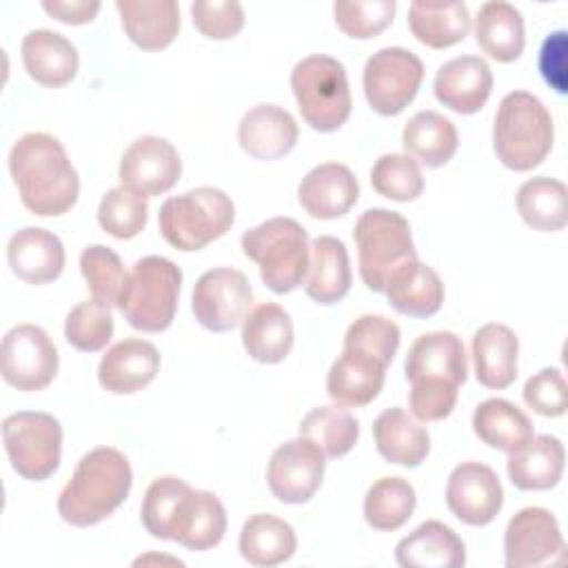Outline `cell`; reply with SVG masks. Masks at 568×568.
<instances>
[{"label": "cell", "mask_w": 568, "mask_h": 568, "mask_svg": "<svg viewBox=\"0 0 568 568\" xmlns=\"http://www.w3.org/2000/svg\"><path fill=\"white\" fill-rule=\"evenodd\" d=\"M508 455V477L519 490H550L564 475L566 450L552 435H532Z\"/></svg>", "instance_id": "cell-29"}, {"label": "cell", "mask_w": 568, "mask_h": 568, "mask_svg": "<svg viewBox=\"0 0 568 568\" xmlns=\"http://www.w3.org/2000/svg\"><path fill=\"white\" fill-rule=\"evenodd\" d=\"M133 473L129 459L111 446L89 450L58 497V515L78 528L95 526L129 497Z\"/></svg>", "instance_id": "cell-3"}, {"label": "cell", "mask_w": 568, "mask_h": 568, "mask_svg": "<svg viewBox=\"0 0 568 568\" xmlns=\"http://www.w3.org/2000/svg\"><path fill=\"white\" fill-rule=\"evenodd\" d=\"M253 304V288L237 268H211L193 286V315L213 333L233 331L244 322Z\"/></svg>", "instance_id": "cell-13"}, {"label": "cell", "mask_w": 568, "mask_h": 568, "mask_svg": "<svg viewBox=\"0 0 568 568\" xmlns=\"http://www.w3.org/2000/svg\"><path fill=\"white\" fill-rule=\"evenodd\" d=\"M404 375L410 382L408 406L419 422H439L457 404L459 386L468 377L462 339L450 331L419 335L406 355Z\"/></svg>", "instance_id": "cell-1"}, {"label": "cell", "mask_w": 568, "mask_h": 568, "mask_svg": "<svg viewBox=\"0 0 568 568\" xmlns=\"http://www.w3.org/2000/svg\"><path fill=\"white\" fill-rule=\"evenodd\" d=\"M395 559L402 568H462L466 546L450 526L428 519L395 546Z\"/></svg>", "instance_id": "cell-26"}, {"label": "cell", "mask_w": 568, "mask_h": 568, "mask_svg": "<svg viewBox=\"0 0 568 568\" xmlns=\"http://www.w3.org/2000/svg\"><path fill=\"white\" fill-rule=\"evenodd\" d=\"M386 368L388 364L377 355L357 346H344L326 375V393L342 408L366 406L379 395Z\"/></svg>", "instance_id": "cell-18"}, {"label": "cell", "mask_w": 568, "mask_h": 568, "mask_svg": "<svg viewBox=\"0 0 568 568\" xmlns=\"http://www.w3.org/2000/svg\"><path fill=\"white\" fill-rule=\"evenodd\" d=\"M115 9L129 40L144 51L166 49L180 31L175 0H115Z\"/></svg>", "instance_id": "cell-27"}, {"label": "cell", "mask_w": 568, "mask_h": 568, "mask_svg": "<svg viewBox=\"0 0 568 568\" xmlns=\"http://www.w3.org/2000/svg\"><path fill=\"white\" fill-rule=\"evenodd\" d=\"M424 80L422 60L404 47H384L364 64V95L379 115L402 113L417 95Z\"/></svg>", "instance_id": "cell-11"}, {"label": "cell", "mask_w": 568, "mask_h": 568, "mask_svg": "<svg viewBox=\"0 0 568 568\" xmlns=\"http://www.w3.org/2000/svg\"><path fill=\"white\" fill-rule=\"evenodd\" d=\"M300 138L295 118L277 104H257L248 109L237 124V142L255 160L284 158Z\"/></svg>", "instance_id": "cell-22"}, {"label": "cell", "mask_w": 568, "mask_h": 568, "mask_svg": "<svg viewBox=\"0 0 568 568\" xmlns=\"http://www.w3.org/2000/svg\"><path fill=\"white\" fill-rule=\"evenodd\" d=\"M182 271L169 257L146 255L126 275L118 308L142 333H162L173 324Z\"/></svg>", "instance_id": "cell-7"}, {"label": "cell", "mask_w": 568, "mask_h": 568, "mask_svg": "<svg viewBox=\"0 0 568 568\" xmlns=\"http://www.w3.org/2000/svg\"><path fill=\"white\" fill-rule=\"evenodd\" d=\"M297 197L302 209L315 220H335L351 211L359 197L355 173L339 162H324L311 169L300 186Z\"/></svg>", "instance_id": "cell-20"}, {"label": "cell", "mask_w": 568, "mask_h": 568, "mask_svg": "<svg viewBox=\"0 0 568 568\" xmlns=\"http://www.w3.org/2000/svg\"><path fill=\"white\" fill-rule=\"evenodd\" d=\"M399 326L384 317V315H359L344 335V346H357L364 348L373 355H377L379 359H384L386 364L393 362L397 348H399Z\"/></svg>", "instance_id": "cell-48"}, {"label": "cell", "mask_w": 568, "mask_h": 568, "mask_svg": "<svg viewBox=\"0 0 568 568\" xmlns=\"http://www.w3.org/2000/svg\"><path fill=\"white\" fill-rule=\"evenodd\" d=\"M302 437L313 439L326 457H342L353 450L359 439V424L357 419L342 406H320L308 410L300 426Z\"/></svg>", "instance_id": "cell-41"}, {"label": "cell", "mask_w": 568, "mask_h": 568, "mask_svg": "<svg viewBox=\"0 0 568 568\" xmlns=\"http://www.w3.org/2000/svg\"><path fill=\"white\" fill-rule=\"evenodd\" d=\"M160 371L158 348L138 337L113 344L100 359L98 382L113 395H131L149 386Z\"/></svg>", "instance_id": "cell-21"}, {"label": "cell", "mask_w": 568, "mask_h": 568, "mask_svg": "<svg viewBox=\"0 0 568 568\" xmlns=\"http://www.w3.org/2000/svg\"><path fill=\"white\" fill-rule=\"evenodd\" d=\"M351 282L353 273L344 242L333 235L315 237L311 242L308 271L304 277L306 295L322 306H331L346 297Z\"/></svg>", "instance_id": "cell-25"}, {"label": "cell", "mask_w": 568, "mask_h": 568, "mask_svg": "<svg viewBox=\"0 0 568 568\" xmlns=\"http://www.w3.org/2000/svg\"><path fill=\"white\" fill-rule=\"evenodd\" d=\"M566 51H568L566 31L548 33L539 49V73L546 80V84L550 89H555L559 95H564L568 91Z\"/></svg>", "instance_id": "cell-51"}, {"label": "cell", "mask_w": 568, "mask_h": 568, "mask_svg": "<svg viewBox=\"0 0 568 568\" xmlns=\"http://www.w3.org/2000/svg\"><path fill=\"white\" fill-rule=\"evenodd\" d=\"M2 442L11 468L29 481L49 479L62 457V426L49 413L20 410L2 422Z\"/></svg>", "instance_id": "cell-10"}, {"label": "cell", "mask_w": 568, "mask_h": 568, "mask_svg": "<svg viewBox=\"0 0 568 568\" xmlns=\"http://www.w3.org/2000/svg\"><path fill=\"white\" fill-rule=\"evenodd\" d=\"M7 260L13 275L27 284L40 286L60 277L64 268V246L55 233L40 226H24L11 235Z\"/></svg>", "instance_id": "cell-23"}, {"label": "cell", "mask_w": 568, "mask_h": 568, "mask_svg": "<svg viewBox=\"0 0 568 568\" xmlns=\"http://www.w3.org/2000/svg\"><path fill=\"white\" fill-rule=\"evenodd\" d=\"M373 189L395 202H413L424 191V175L417 164L406 153L379 155L371 169Z\"/></svg>", "instance_id": "cell-45"}, {"label": "cell", "mask_w": 568, "mask_h": 568, "mask_svg": "<svg viewBox=\"0 0 568 568\" xmlns=\"http://www.w3.org/2000/svg\"><path fill=\"white\" fill-rule=\"evenodd\" d=\"M226 510L217 495L189 488L173 526V541L189 550H209L224 539Z\"/></svg>", "instance_id": "cell-33"}, {"label": "cell", "mask_w": 568, "mask_h": 568, "mask_svg": "<svg viewBox=\"0 0 568 568\" xmlns=\"http://www.w3.org/2000/svg\"><path fill=\"white\" fill-rule=\"evenodd\" d=\"M22 64L27 73L42 87H64L78 73V49L62 33L51 29H33L24 36Z\"/></svg>", "instance_id": "cell-24"}, {"label": "cell", "mask_w": 568, "mask_h": 568, "mask_svg": "<svg viewBox=\"0 0 568 568\" xmlns=\"http://www.w3.org/2000/svg\"><path fill=\"white\" fill-rule=\"evenodd\" d=\"M291 89L304 122L320 131H337L351 115V87L346 69L331 55H308L291 71Z\"/></svg>", "instance_id": "cell-8"}, {"label": "cell", "mask_w": 568, "mask_h": 568, "mask_svg": "<svg viewBox=\"0 0 568 568\" xmlns=\"http://www.w3.org/2000/svg\"><path fill=\"white\" fill-rule=\"evenodd\" d=\"M42 9L64 22V24H87L91 22L98 11H100V2L98 0H44Z\"/></svg>", "instance_id": "cell-52"}, {"label": "cell", "mask_w": 568, "mask_h": 568, "mask_svg": "<svg viewBox=\"0 0 568 568\" xmlns=\"http://www.w3.org/2000/svg\"><path fill=\"white\" fill-rule=\"evenodd\" d=\"M415 504V488L404 477H382L366 490L364 519L375 530L393 532L410 519Z\"/></svg>", "instance_id": "cell-40"}, {"label": "cell", "mask_w": 568, "mask_h": 568, "mask_svg": "<svg viewBox=\"0 0 568 568\" xmlns=\"http://www.w3.org/2000/svg\"><path fill=\"white\" fill-rule=\"evenodd\" d=\"M524 402L544 417H559L568 408V386L559 368H541L524 384Z\"/></svg>", "instance_id": "cell-50"}, {"label": "cell", "mask_w": 568, "mask_h": 568, "mask_svg": "<svg viewBox=\"0 0 568 568\" xmlns=\"http://www.w3.org/2000/svg\"><path fill=\"white\" fill-rule=\"evenodd\" d=\"M564 537L555 515L546 508H524L510 517L504 532V561L508 568L557 564L564 559Z\"/></svg>", "instance_id": "cell-15"}, {"label": "cell", "mask_w": 568, "mask_h": 568, "mask_svg": "<svg viewBox=\"0 0 568 568\" xmlns=\"http://www.w3.org/2000/svg\"><path fill=\"white\" fill-rule=\"evenodd\" d=\"M517 355L519 339L506 324L488 322L473 335L475 377L486 388L501 390L517 379Z\"/></svg>", "instance_id": "cell-30"}, {"label": "cell", "mask_w": 568, "mask_h": 568, "mask_svg": "<svg viewBox=\"0 0 568 568\" xmlns=\"http://www.w3.org/2000/svg\"><path fill=\"white\" fill-rule=\"evenodd\" d=\"M67 342L82 353L102 351L113 337V315L111 308L95 300L75 304L64 320Z\"/></svg>", "instance_id": "cell-46"}, {"label": "cell", "mask_w": 568, "mask_h": 568, "mask_svg": "<svg viewBox=\"0 0 568 568\" xmlns=\"http://www.w3.org/2000/svg\"><path fill=\"white\" fill-rule=\"evenodd\" d=\"M406 155L437 169L453 160L459 138L455 124L437 111H417L402 131Z\"/></svg>", "instance_id": "cell-37"}, {"label": "cell", "mask_w": 568, "mask_h": 568, "mask_svg": "<svg viewBox=\"0 0 568 568\" xmlns=\"http://www.w3.org/2000/svg\"><path fill=\"white\" fill-rule=\"evenodd\" d=\"M297 537L288 521L271 515H251L240 530V555L257 568H273L295 555Z\"/></svg>", "instance_id": "cell-34"}, {"label": "cell", "mask_w": 568, "mask_h": 568, "mask_svg": "<svg viewBox=\"0 0 568 568\" xmlns=\"http://www.w3.org/2000/svg\"><path fill=\"white\" fill-rule=\"evenodd\" d=\"M324 468V450L313 439L300 435L273 450L266 468V481L277 501L304 504L322 486Z\"/></svg>", "instance_id": "cell-14"}, {"label": "cell", "mask_w": 568, "mask_h": 568, "mask_svg": "<svg viewBox=\"0 0 568 568\" xmlns=\"http://www.w3.org/2000/svg\"><path fill=\"white\" fill-rule=\"evenodd\" d=\"M517 213L535 231H561L568 222V191L561 180L537 175L526 180L515 197Z\"/></svg>", "instance_id": "cell-39"}, {"label": "cell", "mask_w": 568, "mask_h": 568, "mask_svg": "<svg viewBox=\"0 0 568 568\" xmlns=\"http://www.w3.org/2000/svg\"><path fill=\"white\" fill-rule=\"evenodd\" d=\"M359 257V277L366 288L384 293L388 277L404 262L415 260L410 226L406 217L388 209L364 211L353 229Z\"/></svg>", "instance_id": "cell-9"}, {"label": "cell", "mask_w": 568, "mask_h": 568, "mask_svg": "<svg viewBox=\"0 0 568 568\" xmlns=\"http://www.w3.org/2000/svg\"><path fill=\"white\" fill-rule=\"evenodd\" d=\"M235 222L233 200L215 186H197L162 202L158 226L178 251H200Z\"/></svg>", "instance_id": "cell-6"}, {"label": "cell", "mask_w": 568, "mask_h": 568, "mask_svg": "<svg viewBox=\"0 0 568 568\" xmlns=\"http://www.w3.org/2000/svg\"><path fill=\"white\" fill-rule=\"evenodd\" d=\"M291 315L273 302H264L248 311L242 322V344L251 359L260 364H280L293 348Z\"/></svg>", "instance_id": "cell-31"}, {"label": "cell", "mask_w": 568, "mask_h": 568, "mask_svg": "<svg viewBox=\"0 0 568 568\" xmlns=\"http://www.w3.org/2000/svg\"><path fill=\"white\" fill-rule=\"evenodd\" d=\"M58 348L44 328L18 324L2 337L0 373L18 390H40L58 375Z\"/></svg>", "instance_id": "cell-12"}, {"label": "cell", "mask_w": 568, "mask_h": 568, "mask_svg": "<svg viewBox=\"0 0 568 568\" xmlns=\"http://www.w3.org/2000/svg\"><path fill=\"white\" fill-rule=\"evenodd\" d=\"M410 33L430 49H446L462 42L470 31L466 2H410Z\"/></svg>", "instance_id": "cell-36"}, {"label": "cell", "mask_w": 568, "mask_h": 568, "mask_svg": "<svg viewBox=\"0 0 568 568\" xmlns=\"http://www.w3.org/2000/svg\"><path fill=\"white\" fill-rule=\"evenodd\" d=\"M555 126L544 102L528 91H510L499 102L493 124V149L510 171L539 166L552 149Z\"/></svg>", "instance_id": "cell-4"}, {"label": "cell", "mask_w": 568, "mask_h": 568, "mask_svg": "<svg viewBox=\"0 0 568 568\" xmlns=\"http://www.w3.org/2000/svg\"><path fill=\"white\" fill-rule=\"evenodd\" d=\"M9 173L22 204L40 217L67 213L80 195L78 171L49 133H24L9 151Z\"/></svg>", "instance_id": "cell-2"}, {"label": "cell", "mask_w": 568, "mask_h": 568, "mask_svg": "<svg viewBox=\"0 0 568 568\" xmlns=\"http://www.w3.org/2000/svg\"><path fill=\"white\" fill-rule=\"evenodd\" d=\"M475 40L479 49L497 62L517 60L526 44L519 9L504 0L481 4L475 18Z\"/></svg>", "instance_id": "cell-35"}, {"label": "cell", "mask_w": 568, "mask_h": 568, "mask_svg": "<svg viewBox=\"0 0 568 568\" xmlns=\"http://www.w3.org/2000/svg\"><path fill=\"white\" fill-rule=\"evenodd\" d=\"M149 220L146 197L129 186L109 189L98 206V222L102 231L118 240H131L144 231Z\"/></svg>", "instance_id": "cell-44"}, {"label": "cell", "mask_w": 568, "mask_h": 568, "mask_svg": "<svg viewBox=\"0 0 568 568\" xmlns=\"http://www.w3.org/2000/svg\"><path fill=\"white\" fill-rule=\"evenodd\" d=\"M118 175L122 186L144 197H155L175 186L182 175V160L169 140L142 135L124 151Z\"/></svg>", "instance_id": "cell-16"}, {"label": "cell", "mask_w": 568, "mask_h": 568, "mask_svg": "<svg viewBox=\"0 0 568 568\" xmlns=\"http://www.w3.org/2000/svg\"><path fill=\"white\" fill-rule=\"evenodd\" d=\"M388 304L408 317H433L444 304V282L424 262L408 260L386 282Z\"/></svg>", "instance_id": "cell-28"}, {"label": "cell", "mask_w": 568, "mask_h": 568, "mask_svg": "<svg viewBox=\"0 0 568 568\" xmlns=\"http://www.w3.org/2000/svg\"><path fill=\"white\" fill-rule=\"evenodd\" d=\"M242 253L260 266L262 282L277 295L297 288L308 271V233L293 217H271L242 233Z\"/></svg>", "instance_id": "cell-5"}, {"label": "cell", "mask_w": 568, "mask_h": 568, "mask_svg": "<svg viewBox=\"0 0 568 568\" xmlns=\"http://www.w3.org/2000/svg\"><path fill=\"white\" fill-rule=\"evenodd\" d=\"M448 510L468 526L490 524L504 506V488L497 473L479 462L453 468L446 484Z\"/></svg>", "instance_id": "cell-17"}, {"label": "cell", "mask_w": 568, "mask_h": 568, "mask_svg": "<svg viewBox=\"0 0 568 568\" xmlns=\"http://www.w3.org/2000/svg\"><path fill=\"white\" fill-rule=\"evenodd\" d=\"M195 29L211 40L235 38L244 27V9L233 0H197L191 4Z\"/></svg>", "instance_id": "cell-49"}, {"label": "cell", "mask_w": 568, "mask_h": 568, "mask_svg": "<svg viewBox=\"0 0 568 568\" xmlns=\"http://www.w3.org/2000/svg\"><path fill=\"white\" fill-rule=\"evenodd\" d=\"M433 91L450 111L470 115L488 102L493 91V71L479 55H457L437 69Z\"/></svg>", "instance_id": "cell-19"}, {"label": "cell", "mask_w": 568, "mask_h": 568, "mask_svg": "<svg viewBox=\"0 0 568 568\" xmlns=\"http://www.w3.org/2000/svg\"><path fill=\"white\" fill-rule=\"evenodd\" d=\"M337 27L355 40L379 36L395 18V0H337L333 4Z\"/></svg>", "instance_id": "cell-47"}, {"label": "cell", "mask_w": 568, "mask_h": 568, "mask_svg": "<svg viewBox=\"0 0 568 568\" xmlns=\"http://www.w3.org/2000/svg\"><path fill=\"white\" fill-rule=\"evenodd\" d=\"M373 437L377 453L386 462L406 468L419 466L430 450L428 430L399 406L386 408L377 415L373 422Z\"/></svg>", "instance_id": "cell-32"}, {"label": "cell", "mask_w": 568, "mask_h": 568, "mask_svg": "<svg viewBox=\"0 0 568 568\" xmlns=\"http://www.w3.org/2000/svg\"><path fill=\"white\" fill-rule=\"evenodd\" d=\"M473 430L486 446L513 453L532 437V422L513 402L490 397L475 408Z\"/></svg>", "instance_id": "cell-38"}, {"label": "cell", "mask_w": 568, "mask_h": 568, "mask_svg": "<svg viewBox=\"0 0 568 568\" xmlns=\"http://www.w3.org/2000/svg\"><path fill=\"white\" fill-rule=\"evenodd\" d=\"M80 271L91 291V300L106 308L118 306L129 273H124L115 251L104 244H89L80 253Z\"/></svg>", "instance_id": "cell-43"}, {"label": "cell", "mask_w": 568, "mask_h": 568, "mask_svg": "<svg viewBox=\"0 0 568 568\" xmlns=\"http://www.w3.org/2000/svg\"><path fill=\"white\" fill-rule=\"evenodd\" d=\"M191 486L173 475L158 477L149 484L142 501V524L146 532L155 539L173 541V526L180 510V504Z\"/></svg>", "instance_id": "cell-42"}]
</instances>
